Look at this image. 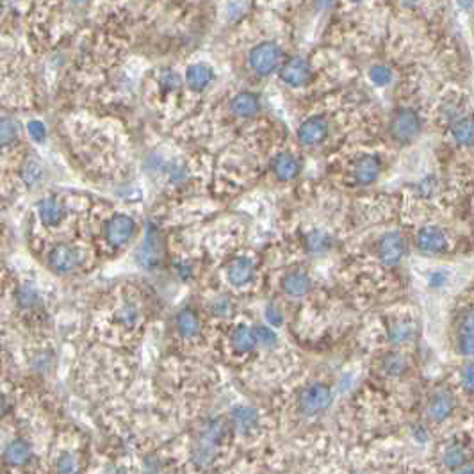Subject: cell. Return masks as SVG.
Listing matches in <instances>:
<instances>
[{"label": "cell", "instance_id": "cell-23", "mask_svg": "<svg viewBox=\"0 0 474 474\" xmlns=\"http://www.w3.org/2000/svg\"><path fill=\"white\" fill-rule=\"evenodd\" d=\"M227 434H229V423H227L225 419L218 417V419H213V421H209L207 425L204 426V430H202V434L198 439L220 448V446L223 444V441H225Z\"/></svg>", "mask_w": 474, "mask_h": 474}, {"label": "cell", "instance_id": "cell-48", "mask_svg": "<svg viewBox=\"0 0 474 474\" xmlns=\"http://www.w3.org/2000/svg\"><path fill=\"white\" fill-rule=\"evenodd\" d=\"M458 474H474V466L471 467H466V469H462Z\"/></svg>", "mask_w": 474, "mask_h": 474}, {"label": "cell", "instance_id": "cell-44", "mask_svg": "<svg viewBox=\"0 0 474 474\" xmlns=\"http://www.w3.org/2000/svg\"><path fill=\"white\" fill-rule=\"evenodd\" d=\"M159 473V464L156 460H147L145 462V474H157Z\"/></svg>", "mask_w": 474, "mask_h": 474}, {"label": "cell", "instance_id": "cell-1", "mask_svg": "<svg viewBox=\"0 0 474 474\" xmlns=\"http://www.w3.org/2000/svg\"><path fill=\"white\" fill-rule=\"evenodd\" d=\"M282 58V49L275 41H264V43H259L250 52V66H252L255 74L270 75L280 66Z\"/></svg>", "mask_w": 474, "mask_h": 474}, {"label": "cell", "instance_id": "cell-25", "mask_svg": "<svg viewBox=\"0 0 474 474\" xmlns=\"http://www.w3.org/2000/svg\"><path fill=\"white\" fill-rule=\"evenodd\" d=\"M218 450H220V448H216V446L209 444V442L198 439V442L193 446V451H191L193 464H195L197 467H200V469H205V467H209L214 462V460H216Z\"/></svg>", "mask_w": 474, "mask_h": 474}, {"label": "cell", "instance_id": "cell-33", "mask_svg": "<svg viewBox=\"0 0 474 474\" xmlns=\"http://www.w3.org/2000/svg\"><path fill=\"white\" fill-rule=\"evenodd\" d=\"M369 79L375 86H387L393 81V72L384 65H376L369 70Z\"/></svg>", "mask_w": 474, "mask_h": 474}, {"label": "cell", "instance_id": "cell-3", "mask_svg": "<svg viewBox=\"0 0 474 474\" xmlns=\"http://www.w3.org/2000/svg\"><path fill=\"white\" fill-rule=\"evenodd\" d=\"M161 259H163V241H161L159 230L154 225H148L145 230L143 243L138 250V262L139 266L145 270H154L159 266Z\"/></svg>", "mask_w": 474, "mask_h": 474}, {"label": "cell", "instance_id": "cell-10", "mask_svg": "<svg viewBox=\"0 0 474 474\" xmlns=\"http://www.w3.org/2000/svg\"><path fill=\"white\" fill-rule=\"evenodd\" d=\"M382 173V161L376 156H362L353 166V179L357 184L369 186L378 180Z\"/></svg>", "mask_w": 474, "mask_h": 474}, {"label": "cell", "instance_id": "cell-30", "mask_svg": "<svg viewBox=\"0 0 474 474\" xmlns=\"http://www.w3.org/2000/svg\"><path fill=\"white\" fill-rule=\"evenodd\" d=\"M466 460H467L466 450H464L462 446H458V444L451 446L450 450L444 453V464L450 467V469H458V467H462L464 464H466Z\"/></svg>", "mask_w": 474, "mask_h": 474}, {"label": "cell", "instance_id": "cell-14", "mask_svg": "<svg viewBox=\"0 0 474 474\" xmlns=\"http://www.w3.org/2000/svg\"><path fill=\"white\" fill-rule=\"evenodd\" d=\"M175 328L180 336L184 337V339H195L202 330L200 316H198V312L195 311V309L186 307V309L177 312Z\"/></svg>", "mask_w": 474, "mask_h": 474}, {"label": "cell", "instance_id": "cell-17", "mask_svg": "<svg viewBox=\"0 0 474 474\" xmlns=\"http://www.w3.org/2000/svg\"><path fill=\"white\" fill-rule=\"evenodd\" d=\"M282 287L286 295L293 296V298H302V296L309 295V291L312 289V280L305 271H291L284 277Z\"/></svg>", "mask_w": 474, "mask_h": 474}, {"label": "cell", "instance_id": "cell-15", "mask_svg": "<svg viewBox=\"0 0 474 474\" xmlns=\"http://www.w3.org/2000/svg\"><path fill=\"white\" fill-rule=\"evenodd\" d=\"M230 423H232V426L239 434H252L259 425V414L252 407L239 405L230 412Z\"/></svg>", "mask_w": 474, "mask_h": 474}, {"label": "cell", "instance_id": "cell-18", "mask_svg": "<svg viewBox=\"0 0 474 474\" xmlns=\"http://www.w3.org/2000/svg\"><path fill=\"white\" fill-rule=\"evenodd\" d=\"M38 214L43 225L47 227H58L65 216V209H63L61 202L58 198L49 197L45 200H41L38 205Z\"/></svg>", "mask_w": 474, "mask_h": 474}, {"label": "cell", "instance_id": "cell-45", "mask_svg": "<svg viewBox=\"0 0 474 474\" xmlns=\"http://www.w3.org/2000/svg\"><path fill=\"white\" fill-rule=\"evenodd\" d=\"M473 2L474 0H458V6H460V8H469Z\"/></svg>", "mask_w": 474, "mask_h": 474}, {"label": "cell", "instance_id": "cell-12", "mask_svg": "<svg viewBox=\"0 0 474 474\" xmlns=\"http://www.w3.org/2000/svg\"><path fill=\"white\" fill-rule=\"evenodd\" d=\"M255 266L248 257H237L227 268V278L234 287H245L254 280Z\"/></svg>", "mask_w": 474, "mask_h": 474}, {"label": "cell", "instance_id": "cell-37", "mask_svg": "<svg viewBox=\"0 0 474 474\" xmlns=\"http://www.w3.org/2000/svg\"><path fill=\"white\" fill-rule=\"evenodd\" d=\"M41 177V164L38 161H29L24 168V180L29 186H34Z\"/></svg>", "mask_w": 474, "mask_h": 474}, {"label": "cell", "instance_id": "cell-27", "mask_svg": "<svg viewBox=\"0 0 474 474\" xmlns=\"http://www.w3.org/2000/svg\"><path fill=\"white\" fill-rule=\"evenodd\" d=\"M15 300H17L18 307L24 309V311H31V309L40 305L41 302L40 293H38L36 287L31 286V284H24V286L18 287L17 293H15Z\"/></svg>", "mask_w": 474, "mask_h": 474}, {"label": "cell", "instance_id": "cell-28", "mask_svg": "<svg viewBox=\"0 0 474 474\" xmlns=\"http://www.w3.org/2000/svg\"><path fill=\"white\" fill-rule=\"evenodd\" d=\"M414 334H416L414 325L407 323V321H398V323H394L393 327H391V330H389V339L393 341L394 344H403L409 343L414 337Z\"/></svg>", "mask_w": 474, "mask_h": 474}, {"label": "cell", "instance_id": "cell-32", "mask_svg": "<svg viewBox=\"0 0 474 474\" xmlns=\"http://www.w3.org/2000/svg\"><path fill=\"white\" fill-rule=\"evenodd\" d=\"M384 369H385V373H389V375L398 376L407 369V362H405V359H403L401 355H398V353H389L384 360Z\"/></svg>", "mask_w": 474, "mask_h": 474}, {"label": "cell", "instance_id": "cell-13", "mask_svg": "<svg viewBox=\"0 0 474 474\" xmlns=\"http://www.w3.org/2000/svg\"><path fill=\"white\" fill-rule=\"evenodd\" d=\"M4 462L11 467H22L31 462L33 458V446L25 439H15L6 446L4 453H2Z\"/></svg>", "mask_w": 474, "mask_h": 474}, {"label": "cell", "instance_id": "cell-4", "mask_svg": "<svg viewBox=\"0 0 474 474\" xmlns=\"http://www.w3.org/2000/svg\"><path fill=\"white\" fill-rule=\"evenodd\" d=\"M138 225L127 214H115L107 221L106 225V239L111 246L115 248H122L127 243L132 241V237L136 236Z\"/></svg>", "mask_w": 474, "mask_h": 474}, {"label": "cell", "instance_id": "cell-34", "mask_svg": "<svg viewBox=\"0 0 474 474\" xmlns=\"http://www.w3.org/2000/svg\"><path fill=\"white\" fill-rule=\"evenodd\" d=\"M77 473V460L72 453H61L56 462V474H75Z\"/></svg>", "mask_w": 474, "mask_h": 474}, {"label": "cell", "instance_id": "cell-41", "mask_svg": "<svg viewBox=\"0 0 474 474\" xmlns=\"http://www.w3.org/2000/svg\"><path fill=\"white\" fill-rule=\"evenodd\" d=\"M211 311H213L214 316H218V318H225L227 314L230 312V303L227 298H220L216 300V302L211 305Z\"/></svg>", "mask_w": 474, "mask_h": 474}, {"label": "cell", "instance_id": "cell-35", "mask_svg": "<svg viewBox=\"0 0 474 474\" xmlns=\"http://www.w3.org/2000/svg\"><path fill=\"white\" fill-rule=\"evenodd\" d=\"M458 336H474V305H471L464 314L460 316L458 323Z\"/></svg>", "mask_w": 474, "mask_h": 474}, {"label": "cell", "instance_id": "cell-8", "mask_svg": "<svg viewBox=\"0 0 474 474\" xmlns=\"http://www.w3.org/2000/svg\"><path fill=\"white\" fill-rule=\"evenodd\" d=\"M280 77L286 84L293 88L305 86L307 82L311 81L312 77V68L311 65L302 58H293L284 65V68L280 70Z\"/></svg>", "mask_w": 474, "mask_h": 474}, {"label": "cell", "instance_id": "cell-24", "mask_svg": "<svg viewBox=\"0 0 474 474\" xmlns=\"http://www.w3.org/2000/svg\"><path fill=\"white\" fill-rule=\"evenodd\" d=\"M230 343L232 348L237 353H248L252 352L255 346H257V339H255L254 328L241 325L232 332V337H230Z\"/></svg>", "mask_w": 474, "mask_h": 474}, {"label": "cell", "instance_id": "cell-20", "mask_svg": "<svg viewBox=\"0 0 474 474\" xmlns=\"http://www.w3.org/2000/svg\"><path fill=\"white\" fill-rule=\"evenodd\" d=\"M230 109H232L234 115L241 116V118H250V116L257 115L259 109H261V102H259L257 95L239 93L234 97Z\"/></svg>", "mask_w": 474, "mask_h": 474}, {"label": "cell", "instance_id": "cell-6", "mask_svg": "<svg viewBox=\"0 0 474 474\" xmlns=\"http://www.w3.org/2000/svg\"><path fill=\"white\" fill-rule=\"evenodd\" d=\"M332 393L330 389L323 384H314L307 387L300 396V409L309 416L321 414L330 407Z\"/></svg>", "mask_w": 474, "mask_h": 474}, {"label": "cell", "instance_id": "cell-43", "mask_svg": "<svg viewBox=\"0 0 474 474\" xmlns=\"http://www.w3.org/2000/svg\"><path fill=\"white\" fill-rule=\"evenodd\" d=\"M446 280H448L446 273H442V271H435V273L432 275V277H430V287H434V289H439V287L444 286Z\"/></svg>", "mask_w": 474, "mask_h": 474}, {"label": "cell", "instance_id": "cell-39", "mask_svg": "<svg viewBox=\"0 0 474 474\" xmlns=\"http://www.w3.org/2000/svg\"><path fill=\"white\" fill-rule=\"evenodd\" d=\"M460 375H462L464 389L469 391V393H474V362H469L467 366H464Z\"/></svg>", "mask_w": 474, "mask_h": 474}, {"label": "cell", "instance_id": "cell-19", "mask_svg": "<svg viewBox=\"0 0 474 474\" xmlns=\"http://www.w3.org/2000/svg\"><path fill=\"white\" fill-rule=\"evenodd\" d=\"M214 72L213 68L205 63H198V65H193L188 68V74H186V82L189 84V88L195 91H202L213 82Z\"/></svg>", "mask_w": 474, "mask_h": 474}, {"label": "cell", "instance_id": "cell-22", "mask_svg": "<svg viewBox=\"0 0 474 474\" xmlns=\"http://www.w3.org/2000/svg\"><path fill=\"white\" fill-rule=\"evenodd\" d=\"M451 138L455 143L460 147H469L474 143V118L473 116H464V118L455 120L451 125Z\"/></svg>", "mask_w": 474, "mask_h": 474}, {"label": "cell", "instance_id": "cell-36", "mask_svg": "<svg viewBox=\"0 0 474 474\" xmlns=\"http://www.w3.org/2000/svg\"><path fill=\"white\" fill-rule=\"evenodd\" d=\"M254 332H255V339H257V344H261V346L271 348V346H275V344H277V334H275L271 328L259 325V327L254 328Z\"/></svg>", "mask_w": 474, "mask_h": 474}, {"label": "cell", "instance_id": "cell-52", "mask_svg": "<svg viewBox=\"0 0 474 474\" xmlns=\"http://www.w3.org/2000/svg\"><path fill=\"white\" fill-rule=\"evenodd\" d=\"M353 474H364V473H353Z\"/></svg>", "mask_w": 474, "mask_h": 474}, {"label": "cell", "instance_id": "cell-38", "mask_svg": "<svg viewBox=\"0 0 474 474\" xmlns=\"http://www.w3.org/2000/svg\"><path fill=\"white\" fill-rule=\"evenodd\" d=\"M457 352L467 359H474V336H458Z\"/></svg>", "mask_w": 474, "mask_h": 474}, {"label": "cell", "instance_id": "cell-16", "mask_svg": "<svg viewBox=\"0 0 474 474\" xmlns=\"http://www.w3.org/2000/svg\"><path fill=\"white\" fill-rule=\"evenodd\" d=\"M455 400L448 391H435L430 398L428 414L435 421H446L453 414Z\"/></svg>", "mask_w": 474, "mask_h": 474}, {"label": "cell", "instance_id": "cell-7", "mask_svg": "<svg viewBox=\"0 0 474 474\" xmlns=\"http://www.w3.org/2000/svg\"><path fill=\"white\" fill-rule=\"evenodd\" d=\"M376 254L382 264L385 266H396L405 255V239L400 232H389L382 237L376 246Z\"/></svg>", "mask_w": 474, "mask_h": 474}, {"label": "cell", "instance_id": "cell-9", "mask_svg": "<svg viewBox=\"0 0 474 474\" xmlns=\"http://www.w3.org/2000/svg\"><path fill=\"white\" fill-rule=\"evenodd\" d=\"M416 243L417 248L428 255L442 254L448 248V237L439 227H425L419 230Z\"/></svg>", "mask_w": 474, "mask_h": 474}, {"label": "cell", "instance_id": "cell-29", "mask_svg": "<svg viewBox=\"0 0 474 474\" xmlns=\"http://www.w3.org/2000/svg\"><path fill=\"white\" fill-rule=\"evenodd\" d=\"M116 321L125 328H132L139 321V309L134 303H123L116 312Z\"/></svg>", "mask_w": 474, "mask_h": 474}, {"label": "cell", "instance_id": "cell-47", "mask_svg": "<svg viewBox=\"0 0 474 474\" xmlns=\"http://www.w3.org/2000/svg\"><path fill=\"white\" fill-rule=\"evenodd\" d=\"M6 410H8V409H6V403L2 400H0V419H2V417L6 416Z\"/></svg>", "mask_w": 474, "mask_h": 474}, {"label": "cell", "instance_id": "cell-11", "mask_svg": "<svg viewBox=\"0 0 474 474\" xmlns=\"http://www.w3.org/2000/svg\"><path fill=\"white\" fill-rule=\"evenodd\" d=\"M328 134V123L321 116H312L307 118L305 122L300 125L298 129V139L300 143L312 147V145L321 143Z\"/></svg>", "mask_w": 474, "mask_h": 474}, {"label": "cell", "instance_id": "cell-40", "mask_svg": "<svg viewBox=\"0 0 474 474\" xmlns=\"http://www.w3.org/2000/svg\"><path fill=\"white\" fill-rule=\"evenodd\" d=\"M264 316H266L268 323L273 325V327H280V325H282V321H284L282 312H280V309H278L277 305H268Z\"/></svg>", "mask_w": 474, "mask_h": 474}, {"label": "cell", "instance_id": "cell-51", "mask_svg": "<svg viewBox=\"0 0 474 474\" xmlns=\"http://www.w3.org/2000/svg\"><path fill=\"white\" fill-rule=\"evenodd\" d=\"M473 214H474V202H473Z\"/></svg>", "mask_w": 474, "mask_h": 474}, {"label": "cell", "instance_id": "cell-2", "mask_svg": "<svg viewBox=\"0 0 474 474\" xmlns=\"http://www.w3.org/2000/svg\"><path fill=\"white\" fill-rule=\"evenodd\" d=\"M419 131H421V118L410 107L398 111L391 122V136L398 143H410L419 134Z\"/></svg>", "mask_w": 474, "mask_h": 474}, {"label": "cell", "instance_id": "cell-5", "mask_svg": "<svg viewBox=\"0 0 474 474\" xmlns=\"http://www.w3.org/2000/svg\"><path fill=\"white\" fill-rule=\"evenodd\" d=\"M81 264V254L79 250L72 245H56L49 254V266L52 268V271L59 275H68L74 273L75 270Z\"/></svg>", "mask_w": 474, "mask_h": 474}, {"label": "cell", "instance_id": "cell-49", "mask_svg": "<svg viewBox=\"0 0 474 474\" xmlns=\"http://www.w3.org/2000/svg\"><path fill=\"white\" fill-rule=\"evenodd\" d=\"M401 2H403V4H405V6H414L417 2V0H401Z\"/></svg>", "mask_w": 474, "mask_h": 474}, {"label": "cell", "instance_id": "cell-21", "mask_svg": "<svg viewBox=\"0 0 474 474\" xmlns=\"http://www.w3.org/2000/svg\"><path fill=\"white\" fill-rule=\"evenodd\" d=\"M273 173L277 175L278 180H293L300 173V163L295 156L291 154H280V156L275 157L273 161Z\"/></svg>", "mask_w": 474, "mask_h": 474}, {"label": "cell", "instance_id": "cell-50", "mask_svg": "<svg viewBox=\"0 0 474 474\" xmlns=\"http://www.w3.org/2000/svg\"><path fill=\"white\" fill-rule=\"evenodd\" d=\"M352 2H360V0H352Z\"/></svg>", "mask_w": 474, "mask_h": 474}, {"label": "cell", "instance_id": "cell-26", "mask_svg": "<svg viewBox=\"0 0 474 474\" xmlns=\"http://www.w3.org/2000/svg\"><path fill=\"white\" fill-rule=\"evenodd\" d=\"M305 246L311 254L319 255L328 252L332 246V237L328 236L323 230H312V232L307 234L305 237Z\"/></svg>", "mask_w": 474, "mask_h": 474}, {"label": "cell", "instance_id": "cell-42", "mask_svg": "<svg viewBox=\"0 0 474 474\" xmlns=\"http://www.w3.org/2000/svg\"><path fill=\"white\" fill-rule=\"evenodd\" d=\"M29 134L33 136L34 139H36L38 143H41L43 139L47 138V131H45V125L41 122H31L29 123Z\"/></svg>", "mask_w": 474, "mask_h": 474}, {"label": "cell", "instance_id": "cell-46", "mask_svg": "<svg viewBox=\"0 0 474 474\" xmlns=\"http://www.w3.org/2000/svg\"><path fill=\"white\" fill-rule=\"evenodd\" d=\"M332 0H316V4L319 6V8H327L328 4H330Z\"/></svg>", "mask_w": 474, "mask_h": 474}, {"label": "cell", "instance_id": "cell-31", "mask_svg": "<svg viewBox=\"0 0 474 474\" xmlns=\"http://www.w3.org/2000/svg\"><path fill=\"white\" fill-rule=\"evenodd\" d=\"M18 138V123L9 118L0 120V147H8Z\"/></svg>", "mask_w": 474, "mask_h": 474}]
</instances>
